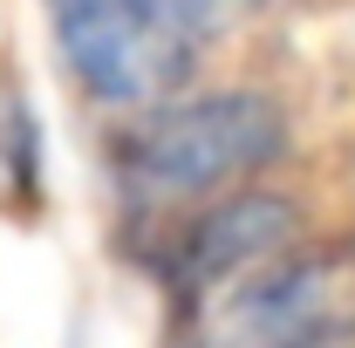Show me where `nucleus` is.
Returning a JSON list of instances; mask_svg holds the SVG:
<instances>
[{
	"mask_svg": "<svg viewBox=\"0 0 355 348\" xmlns=\"http://www.w3.org/2000/svg\"><path fill=\"white\" fill-rule=\"evenodd\" d=\"M294 150V116L266 89H198L137 110L110 137V177L137 212H191L239 184H260Z\"/></svg>",
	"mask_w": 355,
	"mask_h": 348,
	"instance_id": "obj_1",
	"label": "nucleus"
},
{
	"mask_svg": "<svg viewBox=\"0 0 355 348\" xmlns=\"http://www.w3.org/2000/svg\"><path fill=\"white\" fill-rule=\"evenodd\" d=\"M321 348H355V342H321Z\"/></svg>",
	"mask_w": 355,
	"mask_h": 348,
	"instance_id": "obj_7",
	"label": "nucleus"
},
{
	"mask_svg": "<svg viewBox=\"0 0 355 348\" xmlns=\"http://www.w3.org/2000/svg\"><path fill=\"white\" fill-rule=\"evenodd\" d=\"M48 35L69 82L103 110H150L191 89L205 42H191L164 0H48Z\"/></svg>",
	"mask_w": 355,
	"mask_h": 348,
	"instance_id": "obj_3",
	"label": "nucleus"
},
{
	"mask_svg": "<svg viewBox=\"0 0 355 348\" xmlns=\"http://www.w3.org/2000/svg\"><path fill=\"white\" fill-rule=\"evenodd\" d=\"M355 342V239H301L184 314V348Z\"/></svg>",
	"mask_w": 355,
	"mask_h": 348,
	"instance_id": "obj_2",
	"label": "nucleus"
},
{
	"mask_svg": "<svg viewBox=\"0 0 355 348\" xmlns=\"http://www.w3.org/2000/svg\"><path fill=\"white\" fill-rule=\"evenodd\" d=\"M171 7V21L184 28V35H198V42L212 48L219 35H232V28H246L253 14H266L273 0H164Z\"/></svg>",
	"mask_w": 355,
	"mask_h": 348,
	"instance_id": "obj_6",
	"label": "nucleus"
},
{
	"mask_svg": "<svg viewBox=\"0 0 355 348\" xmlns=\"http://www.w3.org/2000/svg\"><path fill=\"white\" fill-rule=\"evenodd\" d=\"M48 191V150H42V110L21 82H0V205L35 212Z\"/></svg>",
	"mask_w": 355,
	"mask_h": 348,
	"instance_id": "obj_5",
	"label": "nucleus"
},
{
	"mask_svg": "<svg viewBox=\"0 0 355 348\" xmlns=\"http://www.w3.org/2000/svg\"><path fill=\"white\" fill-rule=\"evenodd\" d=\"M301 239H308L301 198L266 191V184H239L225 198H205V205L178 212V225L164 232V253H157V280L171 287L178 314H191L198 301H212L219 287L246 280L253 266L280 260Z\"/></svg>",
	"mask_w": 355,
	"mask_h": 348,
	"instance_id": "obj_4",
	"label": "nucleus"
}]
</instances>
